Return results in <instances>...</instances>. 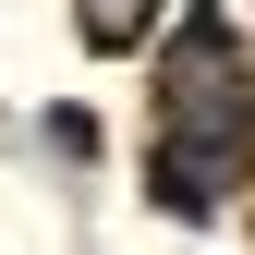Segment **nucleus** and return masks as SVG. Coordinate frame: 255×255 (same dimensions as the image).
Wrapping results in <instances>:
<instances>
[{
  "label": "nucleus",
  "mask_w": 255,
  "mask_h": 255,
  "mask_svg": "<svg viewBox=\"0 0 255 255\" xmlns=\"http://www.w3.org/2000/svg\"><path fill=\"white\" fill-rule=\"evenodd\" d=\"M170 122L195 146H231V122H255V61H243V37L231 24H182V49H170Z\"/></svg>",
  "instance_id": "1"
},
{
  "label": "nucleus",
  "mask_w": 255,
  "mask_h": 255,
  "mask_svg": "<svg viewBox=\"0 0 255 255\" xmlns=\"http://www.w3.org/2000/svg\"><path fill=\"white\" fill-rule=\"evenodd\" d=\"M134 24H146V0H85V37L98 49H134Z\"/></svg>",
  "instance_id": "2"
}]
</instances>
